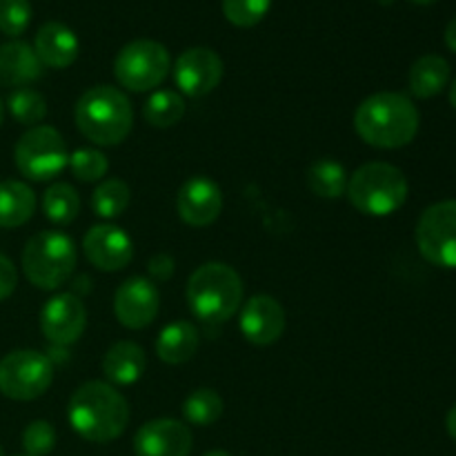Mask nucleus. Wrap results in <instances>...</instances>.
<instances>
[{
  "mask_svg": "<svg viewBox=\"0 0 456 456\" xmlns=\"http://www.w3.org/2000/svg\"><path fill=\"white\" fill-rule=\"evenodd\" d=\"M172 69L169 52L160 43L138 38L125 45L114 61V76L129 92H151L159 87Z\"/></svg>",
  "mask_w": 456,
  "mask_h": 456,
  "instance_id": "8",
  "label": "nucleus"
},
{
  "mask_svg": "<svg viewBox=\"0 0 456 456\" xmlns=\"http://www.w3.org/2000/svg\"><path fill=\"white\" fill-rule=\"evenodd\" d=\"M36 194L27 183L3 181L0 183V227L13 230L34 216Z\"/></svg>",
  "mask_w": 456,
  "mask_h": 456,
  "instance_id": "23",
  "label": "nucleus"
},
{
  "mask_svg": "<svg viewBox=\"0 0 456 456\" xmlns=\"http://www.w3.org/2000/svg\"><path fill=\"white\" fill-rule=\"evenodd\" d=\"M147 368V356L138 343L118 341L102 356V374L110 386H134Z\"/></svg>",
  "mask_w": 456,
  "mask_h": 456,
  "instance_id": "20",
  "label": "nucleus"
},
{
  "mask_svg": "<svg viewBox=\"0 0 456 456\" xmlns=\"http://www.w3.org/2000/svg\"><path fill=\"white\" fill-rule=\"evenodd\" d=\"M3 120H4V105L3 101H0V127H3Z\"/></svg>",
  "mask_w": 456,
  "mask_h": 456,
  "instance_id": "41",
  "label": "nucleus"
},
{
  "mask_svg": "<svg viewBox=\"0 0 456 456\" xmlns=\"http://www.w3.org/2000/svg\"><path fill=\"white\" fill-rule=\"evenodd\" d=\"M67 419L85 441L110 444L127 430L129 403L110 383L87 381L71 395Z\"/></svg>",
  "mask_w": 456,
  "mask_h": 456,
  "instance_id": "2",
  "label": "nucleus"
},
{
  "mask_svg": "<svg viewBox=\"0 0 456 456\" xmlns=\"http://www.w3.org/2000/svg\"><path fill=\"white\" fill-rule=\"evenodd\" d=\"M129 200H132V191H129L127 183L120 181V178H105L94 190L92 209L96 216L111 221L129 208Z\"/></svg>",
  "mask_w": 456,
  "mask_h": 456,
  "instance_id": "27",
  "label": "nucleus"
},
{
  "mask_svg": "<svg viewBox=\"0 0 456 456\" xmlns=\"http://www.w3.org/2000/svg\"><path fill=\"white\" fill-rule=\"evenodd\" d=\"M53 381L49 356L36 350L9 352L0 359V395L12 401L40 399Z\"/></svg>",
  "mask_w": 456,
  "mask_h": 456,
  "instance_id": "9",
  "label": "nucleus"
},
{
  "mask_svg": "<svg viewBox=\"0 0 456 456\" xmlns=\"http://www.w3.org/2000/svg\"><path fill=\"white\" fill-rule=\"evenodd\" d=\"M7 110L16 123L25 125V127H36L47 116V101L36 89L18 87L9 94Z\"/></svg>",
  "mask_w": 456,
  "mask_h": 456,
  "instance_id": "29",
  "label": "nucleus"
},
{
  "mask_svg": "<svg viewBox=\"0 0 456 456\" xmlns=\"http://www.w3.org/2000/svg\"><path fill=\"white\" fill-rule=\"evenodd\" d=\"M43 212L53 225H69L80 214V196L69 183H53L43 194Z\"/></svg>",
  "mask_w": 456,
  "mask_h": 456,
  "instance_id": "25",
  "label": "nucleus"
},
{
  "mask_svg": "<svg viewBox=\"0 0 456 456\" xmlns=\"http://www.w3.org/2000/svg\"><path fill=\"white\" fill-rule=\"evenodd\" d=\"M74 118L78 132L101 147L120 145L134 127L132 102L111 85L87 89L76 102Z\"/></svg>",
  "mask_w": 456,
  "mask_h": 456,
  "instance_id": "3",
  "label": "nucleus"
},
{
  "mask_svg": "<svg viewBox=\"0 0 456 456\" xmlns=\"http://www.w3.org/2000/svg\"><path fill=\"white\" fill-rule=\"evenodd\" d=\"M69 167L80 183H96L102 181V176L107 174L110 160L102 151L92 150V147H80L69 156Z\"/></svg>",
  "mask_w": 456,
  "mask_h": 456,
  "instance_id": "31",
  "label": "nucleus"
},
{
  "mask_svg": "<svg viewBox=\"0 0 456 456\" xmlns=\"http://www.w3.org/2000/svg\"><path fill=\"white\" fill-rule=\"evenodd\" d=\"M347 176L346 167L334 159H321L310 165L307 169V185H310L312 194L321 196V199H341L347 191Z\"/></svg>",
  "mask_w": 456,
  "mask_h": 456,
  "instance_id": "24",
  "label": "nucleus"
},
{
  "mask_svg": "<svg viewBox=\"0 0 456 456\" xmlns=\"http://www.w3.org/2000/svg\"><path fill=\"white\" fill-rule=\"evenodd\" d=\"M199 330L187 321H176L160 330L156 338V354L167 365H183L199 352Z\"/></svg>",
  "mask_w": 456,
  "mask_h": 456,
  "instance_id": "21",
  "label": "nucleus"
},
{
  "mask_svg": "<svg viewBox=\"0 0 456 456\" xmlns=\"http://www.w3.org/2000/svg\"><path fill=\"white\" fill-rule=\"evenodd\" d=\"M272 0H223V16L240 29L256 27L267 16Z\"/></svg>",
  "mask_w": 456,
  "mask_h": 456,
  "instance_id": "30",
  "label": "nucleus"
},
{
  "mask_svg": "<svg viewBox=\"0 0 456 456\" xmlns=\"http://www.w3.org/2000/svg\"><path fill=\"white\" fill-rule=\"evenodd\" d=\"M160 307L159 289L145 276H132L114 294V314L127 330H142L151 325Z\"/></svg>",
  "mask_w": 456,
  "mask_h": 456,
  "instance_id": "13",
  "label": "nucleus"
},
{
  "mask_svg": "<svg viewBox=\"0 0 456 456\" xmlns=\"http://www.w3.org/2000/svg\"><path fill=\"white\" fill-rule=\"evenodd\" d=\"M78 261L74 240L56 230L38 232L22 249V272L38 289H58L71 279Z\"/></svg>",
  "mask_w": 456,
  "mask_h": 456,
  "instance_id": "6",
  "label": "nucleus"
},
{
  "mask_svg": "<svg viewBox=\"0 0 456 456\" xmlns=\"http://www.w3.org/2000/svg\"><path fill=\"white\" fill-rule=\"evenodd\" d=\"M223 61L214 49L191 47L174 62V83L183 96L203 98L223 80Z\"/></svg>",
  "mask_w": 456,
  "mask_h": 456,
  "instance_id": "11",
  "label": "nucleus"
},
{
  "mask_svg": "<svg viewBox=\"0 0 456 456\" xmlns=\"http://www.w3.org/2000/svg\"><path fill=\"white\" fill-rule=\"evenodd\" d=\"M83 252L96 270L118 272L134 258V243L125 230L116 225H94L83 239Z\"/></svg>",
  "mask_w": 456,
  "mask_h": 456,
  "instance_id": "16",
  "label": "nucleus"
},
{
  "mask_svg": "<svg viewBox=\"0 0 456 456\" xmlns=\"http://www.w3.org/2000/svg\"><path fill=\"white\" fill-rule=\"evenodd\" d=\"M18 285V272L4 254H0V303L7 301Z\"/></svg>",
  "mask_w": 456,
  "mask_h": 456,
  "instance_id": "34",
  "label": "nucleus"
},
{
  "mask_svg": "<svg viewBox=\"0 0 456 456\" xmlns=\"http://www.w3.org/2000/svg\"><path fill=\"white\" fill-rule=\"evenodd\" d=\"M414 4H421V7H430V4L439 3V0H412Z\"/></svg>",
  "mask_w": 456,
  "mask_h": 456,
  "instance_id": "39",
  "label": "nucleus"
},
{
  "mask_svg": "<svg viewBox=\"0 0 456 456\" xmlns=\"http://www.w3.org/2000/svg\"><path fill=\"white\" fill-rule=\"evenodd\" d=\"M31 16L29 0H0V31L9 38L25 34Z\"/></svg>",
  "mask_w": 456,
  "mask_h": 456,
  "instance_id": "32",
  "label": "nucleus"
},
{
  "mask_svg": "<svg viewBox=\"0 0 456 456\" xmlns=\"http://www.w3.org/2000/svg\"><path fill=\"white\" fill-rule=\"evenodd\" d=\"M34 52L38 61L43 62V67L67 69L78 58V36L74 34V29L62 25V22H45L38 29V34H36Z\"/></svg>",
  "mask_w": 456,
  "mask_h": 456,
  "instance_id": "18",
  "label": "nucleus"
},
{
  "mask_svg": "<svg viewBox=\"0 0 456 456\" xmlns=\"http://www.w3.org/2000/svg\"><path fill=\"white\" fill-rule=\"evenodd\" d=\"M421 116L405 94L379 92L365 98L354 111L361 141L377 150H401L417 138Z\"/></svg>",
  "mask_w": 456,
  "mask_h": 456,
  "instance_id": "1",
  "label": "nucleus"
},
{
  "mask_svg": "<svg viewBox=\"0 0 456 456\" xmlns=\"http://www.w3.org/2000/svg\"><path fill=\"white\" fill-rule=\"evenodd\" d=\"M223 408L225 405H223L221 395L216 390H212V387H199L183 403V417L191 426L208 428L214 426L223 417Z\"/></svg>",
  "mask_w": 456,
  "mask_h": 456,
  "instance_id": "28",
  "label": "nucleus"
},
{
  "mask_svg": "<svg viewBox=\"0 0 456 456\" xmlns=\"http://www.w3.org/2000/svg\"><path fill=\"white\" fill-rule=\"evenodd\" d=\"M450 105L456 110V80L452 83V87H450Z\"/></svg>",
  "mask_w": 456,
  "mask_h": 456,
  "instance_id": "38",
  "label": "nucleus"
},
{
  "mask_svg": "<svg viewBox=\"0 0 456 456\" xmlns=\"http://www.w3.org/2000/svg\"><path fill=\"white\" fill-rule=\"evenodd\" d=\"M187 305L203 323H225L243 301V281L227 263H203L187 281Z\"/></svg>",
  "mask_w": 456,
  "mask_h": 456,
  "instance_id": "4",
  "label": "nucleus"
},
{
  "mask_svg": "<svg viewBox=\"0 0 456 456\" xmlns=\"http://www.w3.org/2000/svg\"><path fill=\"white\" fill-rule=\"evenodd\" d=\"M417 248L428 263L456 270V200L430 205L419 216Z\"/></svg>",
  "mask_w": 456,
  "mask_h": 456,
  "instance_id": "10",
  "label": "nucleus"
},
{
  "mask_svg": "<svg viewBox=\"0 0 456 456\" xmlns=\"http://www.w3.org/2000/svg\"><path fill=\"white\" fill-rule=\"evenodd\" d=\"M450 80V62L444 56H436V53H428L421 56L412 67H410L408 74V87L412 92V96L421 98H435L448 87Z\"/></svg>",
  "mask_w": 456,
  "mask_h": 456,
  "instance_id": "22",
  "label": "nucleus"
},
{
  "mask_svg": "<svg viewBox=\"0 0 456 456\" xmlns=\"http://www.w3.org/2000/svg\"><path fill=\"white\" fill-rule=\"evenodd\" d=\"M142 116L150 125L160 129L174 127L185 116V98L174 89H160L147 98L142 107Z\"/></svg>",
  "mask_w": 456,
  "mask_h": 456,
  "instance_id": "26",
  "label": "nucleus"
},
{
  "mask_svg": "<svg viewBox=\"0 0 456 456\" xmlns=\"http://www.w3.org/2000/svg\"><path fill=\"white\" fill-rule=\"evenodd\" d=\"M205 456H232V454L225 452V450H212V452H208Z\"/></svg>",
  "mask_w": 456,
  "mask_h": 456,
  "instance_id": "40",
  "label": "nucleus"
},
{
  "mask_svg": "<svg viewBox=\"0 0 456 456\" xmlns=\"http://www.w3.org/2000/svg\"><path fill=\"white\" fill-rule=\"evenodd\" d=\"M13 163L18 172L36 183L52 181L61 176L62 169L69 165V154L62 134L52 125H36L29 127L16 142Z\"/></svg>",
  "mask_w": 456,
  "mask_h": 456,
  "instance_id": "7",
  "label": "nucleus"
},
{
  "mask_svg": "<svg viewBox=\"0 0 456 456\" xmlns=\"http://www.w3.org/2000/svg\"><path fill=\"white\" fill-rule=\"evenodd\" d=\"M43 76V62L34 47L22 40H12L0 47V83L7 87H25Z\"/></svg>",
  "mask_w": 456,
  "mask_h": 456,
  "instance_id": "19",
  "label": "nucleus"
},
{
  "mask_svg": "<svg viewBox=\"0 0 456 456\" xmlns=\"http://www.w3.org/2000/svg\"><path fill=\"white\" fill-rule=\"evenodd\" d=\"M22 448L27 456H47L56 448V430L47 421H34L22 432Z\"/></svg>",
  "mask_w": 456,
  "mask_h": 456,
  "instance_id": "33",
  "label": "nucleus"
},
{
  "mask_svg": "<svg viewBox=\"0 0 456 456\" xmlns=\"http://www.w3.org/2000/svg\"><path fill=\"white\" fill-rule=\"evenodd\" d=\"M445 45L456 53V18H452L445 27Z\"/></svg>",
  "mask_w": 456,
  "mask_h": 456,
  "instance_id": "36",
  "label": "nucleus"
},
{
  "mask_svg": "<svg viewBox=\"0 0 456 456\" xmlns=\"http://www.w3.org/2000/svg\"><path fill=\"white\" fill-rule=\"evenodd\" d=\"M150 274L159 281H167L174 274V258L167 254H156L150 261Z\"/></svg>",
  "mask_w": 456,
  "mask_h": 456,
  "instance_id": "35",
  "label": "nucleus"
},
{
  "mask_svg": "<svg viewBox=\"0 0 456 456\" xmlns=\"http://www.w3.org/2000/svg\"><path fill=\"white\" fill-rule=\"evenodd\" d=\"M379 3H381L383 7H387V4H392V3H395V0H379Z\"/></svg>",
  "mask_w": 456,
  "mask_h": 456,
  "instance_id": "42",
  "label": "nucleus"
},
{
  "mask_svg": "<svg viewBox=\"0 0 456 456\" xmlns=\"http://www.w3.org/2000/svg\"><path fill=\"white\" fill-rule=\"evenodd\" d=\"M408 178L396 165L365 163L347 181V199L352 208L365 216H390L408 200Z\"/></svg>",
  "mask_w": 456,
  "mask_h": 456,
  "instance_id": "5",
  "label": "nucleus"
},
{
  "mask_svg": "<svg viewBox=\"0 0 456 456\" xmlns=\"http://www.w3.org/2000/svg\"><path fill=\"white\" fill-rule=\"evenodd\" d=\"M87 328V310L78 294H56L40 312V330L49 343L67 347L78 341Z\"/></svg>",
  "mask_w": 456,
  "mask_h": 456,
  "instance_id": "12",
  "label": "nucleus"
},
{
  "mask_svg": "<svg viewBox=\"0 0 456 456\" xmlns=\"http://www.w3.org/2000/svg\"><path fill=\"white\" fill-rule=\"evenodd\" d=\"M239 325L252 346H272L285 332V310L270 294H256L240 310Z\"/></svg>",
  "mask_w": 456,
  "mask_h": 456,
  "instance_id": "17",
  "label": "nucleus"
},
{
  "mask_svg": "<svg viewBox=\"0 0 456 456\" xmlns=\"http://www.w3.org/2000/svg\"><path fill=\"white\" fill-rule=\"evenodd\" d=\"M445 428H448V435L456 441V405L450 408L448 417H445Z\"/></svg>",
  "mask_w": 456,
  "mask_h": 456,
  "instance_id": "37",
  "label": "nucleus"
},
{
  "mask_svg": "<svg viewBox=\"0 0 456 456\" xmlns=\"http://www.w3.org/2000/svg\"><path fill=\"white\" fill-rule=\"evenodd\" d=\"M0 456H3V445H0Z\"/></svg>",
  "mask_w": 456,
  "mask_h": 456,
  "instance_id": "43",
  "label": "nucleus"
},
{
  "mask_svg": "<svg viewBox=\"0 0 456 456\" xmlns=\"http://www.w3.org/2000/svg\"><path fill=\"white\" fill-rule=\"evenodd\" d=\"M176 209L183 223L191 227H208L221 216L223 191L212 178L191 176L176 194Z\"/></svg>",
  "mask_w": 456,
  "mask_h": 456,
  "instance_id": "15",
  "label": "nucleus"
},
{
  "mask_svg": "<svg viewBox=\"0 0 456 456\" xmlns=\"http://www.w3.org/2000/svg\"><path fill=\"white\" fill-rule=\"evenodd\" d=\"M191 445H194L191 430L176 419L147 421L134 436L136 456H190Z\"/></svg>",
  "mask_w": 456,
  "mask_h": 456,
  "instance_id": "14",
  "label": "nucleus"
}]
</instances>
